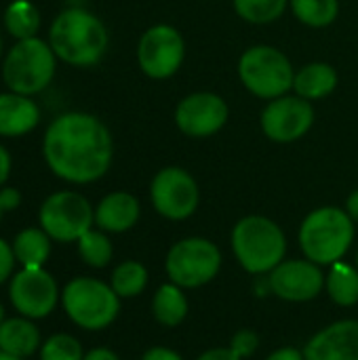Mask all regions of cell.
<instances>
[{"mask_svg": "<svg viewBox=\"0 0 358 360\" xmlns=\"http://www.w3.org/2000/svg\"><path fill=\"white\" fill-rule=\"evenodd\" d=\"M357 268H358V255H357Z\"/></svg>", "mask_w": 358, "mask_h": 360, "instance_id": "obj_43", "label": "cell"}, {"mask_svg": "<svg viewBox=\"0 0 358 360\" xmlns=\"http://www.w3.org/2000/svg\"><path fill=\"white\" fill-rule=\"evenodd\" d=\"M150 200L158 215L184 221L194 215L200 202L196 179L181 167H162L150 184Z\"/></svg>", "mask_w": 358, "mask_h": 360, "instance_id": "obj_11", "label": "cell"}, {"mask_svg": "<svg viewBox=\"0 0 358 360\" xmlns=\"http://www.w3.org/2000/svg\"><path fill=\"white\" fill-rule=\"evenodd\" d=\"M112 289L120 300L137 297L148 285V270L139 262H122L112 272Z\"/></svg>", "mask_w": 358, "mask_h": 360, "instance_id": "obj_27", "label": "cell"}, {"mask_svg": "<svg viewBox=\"0 0 358 360\" xmlns=\"http://www.w3.org/2000/svg\"><path fill=\"white\" fill-rule=\"evenodd\" d=\"M2 213H4V211H2V207H0V219H2Z\"/></svg>", "mask_w": 358, "mask_h": 360, "instance_id": "obj_42", "label": "cell"}, {"mask_svg": "<svg viewBox=\"0 0 358 360\" xmlns=\"http://www.w3.org/2000/svg\"><path fill=\"white\" fill-rule=\"evenodd\" d=\"M152 314H154V319L162 327H177V325H181L184 319L188 316V300H186L181 287H177L175 283L162 285L154 293Z\"/></svg>", "mask_w": 358, "mask_h": 360, "instance_id": "obj_22", "label": "cell"}, {"mask_svg": "<svg viewBox=\"0 0 358 360\" xmlns=\"http://www.w3.org/2000/svg\"><path fill=\"white\" fill-rule=\"evenodd\" d=\"M175 127L190 139H207L217 135L228 118L230 108L226 99L213 91H196L181 97L173 112Z\"/></svg>", "mask_w": 358, "mask_h": 360, "instance_id": "obj_13", "label": "cell"}, {"mask_svg": "<svg viewBox=\"0 0 358 360\" xmlns=\"http://www.w3.org/2000/svg\"><path fill=\"white\" fill-rule=\"evenodd\" d=\"M325 289L338 306L350 308L358 304V268L335 262L325 276Z\"/></svg>", "mask_w": 358, "mask_h": 360, "instance_id": "obj_23", "label": "cell"}, {"mask_svg": "<svg viewBox=\"0 0 358 360\" xmlns=\"http://www.w3.org/2000/svg\"><path fill=\"white\" fill-rule=\"evenodd\" d=\"M78 255L80 259L91 266V268H106L112 262L114 249H112V240L108 238V232L103 230H89L87 234H82L78 238Z\"/></svg>", "mask_w": 358, "mask_h": 360, "instance_id": "obj_28", "label": "cell"}, {"mask_svg": "<svg viewBox=\"0 0 358 360\" xmlns=\"http://www.w3.org/2000/svg\"><path fill=\"white\" fill-rule=\"evenodd\" d=\"M46 40L59 61L72 68H91L103 59L110 34L95 13L70 6L53 19Z\"/></svg>", "mask_w": 358, "mask_h": 360, "instance_id": "obj_2", "label": "cell"}, {"mask_svg": "<svg viewBox=\"0 0 358 360\" xmlns=\"http://www.w3.org/2000/svg\"><path fill=\"white\" fill-rule=\"evenodd\" d=\"M42 346V338L32 319L13 316L4 319L0 325V350L19 359L36 354Z\"/></svg>", "mask_w": 358, "mask_h": 360, "instance_id": "obj_20", "label": "cell"}, {"mask_svg": "<svg viewBox=\"0 0 358 360\" xmlns=\"http://www.w3.org/2000/svg\"><path fill=\"white\" fill-rule=\"evenodd\" d=\"M238 80L257 99L272 101L293 91L291 59L272 44H253L238 57Z\"/></svg>", "mask_w": 358, "mask_h": 360, "instance_id": "obj_6", "label": "cell"}, {"mask_svg": "<svg viewBox=\"0 0 358 360\" xmlns=\"http://www.w3.org/2000/svg\"><path fill=\"white\" fill-rule=\"evenodd\" d=\"M0 360H25V359L13 356V354H8V352H2V350H0Z\"/></svg>", "mask_w": 358, "mask_h": 360, "instance_id": "obj_39", "label": "cell"}, {"mask_svg": "<svg viewBox=\"0 0 358 360\" xmlns=\"http://www.w3.org/2000/svg\"><path fill=\"white\" fill-rule=\"evenodd\" d=\"M141 215L139 200L131 192H110L95 207V226L108 234L129 232Z\"/></svg>", "mask_w": 358, "mask_h": 360, "instance_id": "obj_17", "label": "cell"}, {"mask_svg": "<svg viewBox=\"0 0 358 360\" xmlns=\"http://www.w3.org/2000/svg\"><path fill=\"white\" fill-rule=\"evenodd\" d=\"M306 360H358V321H338L319 331L304 350Z\"/></svg>", "mask_w": 358, "mask_h": 360, "instance_id": "obj_16", "label": "cell"}, {"mask_svg": "<svg viewBox=\"0 0 358 360\" xmlns=\"http://www.w3.org/2000/svg\"><path fill=\"white\" fill-rule=\"evenodd\" d=\"M196 360H243L238 354L232 352V348H213L200 354Z\"/></svg>", "mask_w": 358, "mask_h": 360, "instance_id": "obj_35", "label": "cell"}, {"mask_svg": "<svg viewBox=\"0 0 358 360\" xmlns=\"http://www.w3.org/2000/svg\"><path fill=\"white\" fill-rule=\"evenodd\" d=\"M40 360H82L84 352L80 342L68 333H55L40 346Z\"/></svg>", "mask_w": 358, "mask_h": 360, "instance_id": "obj_29", "label": "cell"}, {"mask_svg": "<svg viewBox=\"0 0 358 360\" xmlns=\"http://www.w3.org/2000/svg\"><path fill=\"white\" fill-rule=\"evenodd\" d=\"M11 247L21 268H44L51 255V236L40 226L25 228L13 238Z\"/></svg>", "mask_w": 358, "mask_h": 360, "instance_id": "obj_21", "label": "cell"}, {"mask_svg": "<svg viewBox=\"0 0 358 360\" xmlns=\"http://www.w3.org/2000/svg\"><path fill=\"white\" fill-rule=\"evenodd\" d=\"M232 251L249 274H268L285 262L287 238L276 221L264 215H247L232 230Z\"/></svg>", "mask_w": 358, "mask_h": 360, "instance_id": "obj_4", "label": "cell"}, {"mask_svg": "<svg viewBox=\"0 0 358 360\" xmlns=\"http://www.w3.org/2000/svg\"><path fill=\"white\" fill-rule=\"evenodd\" d=\"M61 306L76 327L101 331L116 321L120 312V297L114 293L112 285L91 276H78L63 287Z\"/></svg>", "mask_w": 358, "mask_h": 360, "instance_id": "obj_7", "label": "cell"}, {"mask_svg": "<svg viewBox=\"0 0 358 360\" xmlns=\"http://www.w3.org/2000/svg\"><path fill=\"white\" fill-rule=\"evenodd\" d=\"M266 360H306L304 352L295 350V348H281L276 352H272Z\"/></svg>", "mask_w": 358, "mask_h": 360, "instance_id": "obj_36", "label": "cell"}, {"mask_svg": "<svg viewBox=\"0 0 358 360\" xmlns=\"http://www.w3.org/2000/svg\"><path fill=\"white\" fill-rule=\"evenodd\" d=\"M314 105L300 95H283L266 103L260 114L262 133L274 143H293L306 137L314 124Z\"/></svg>", "mask_w": 358, "mask_h": 360, "instance_id": "obj_12", "label": "cell"}, {"mask_svg": "<svg viewBox=\"0 0 358 360\" xmlns=\"http://www.w3.org/2000/svg\"><path fill=\"white\" fill-rule=\"evenodd\" d=\"M293 17L314 30L331 25L340 15V0H289Z\"/></svg>", "mask_w": 358, "mask_h": 360, "instance_id": "obj_25", "label": "cell"}, {"mask_svg": "<svg viewBox=\"0 0 358 360\" xmlns=\"http://www.w3.org/2000/svg\"><path fill=\"white\" fill-rule=\"evenodd\" d=\"M40 124L38 103L21 93H0V137H23Z\"/></svg>", "mask_w": 358, "mask_h": 360, "instance_id": "obj_18", "label": "cell"}, {"mask_svg": "<svg viewBox=\"0 0 358 360\" xmlns=\"http://www.w3.org/2000/svg\"><path fill=\"white\" fill-rule=\"evenodd\" d=\"M234 13L253 25L279 21L289 8V0H232Z\"/></svg>", "mask_w": 358, "mask_h": 360, "instance_id": "obj_26", "label": "cell"}, {"mask_svg": "<svg viewBox=\"0 0 358 360\" xmlns=\"http://www.w3.org/2000/svg\"><path fill=\"white\" fill-rule=\"evenodd\" d=\"M57 61L49 40L40 36L17 40L2 61V80L8 91L34 97L53 82Z\"/></svg>", "mask_w": 358, "mask_h": 360, "instance_id": "obj_5", "label": "cell"}, {"mask_svg": "<svg viewBox=\"0 0 358 360\" xmlns=\"http://www.w3.org/2000/svg\"><path fill=\"white\" fill-rule=\"evenodd\" d=\"M4 27L15 40L38 36L40 11L32 0H13L4 11Z\"/></svg>", "mask_w": 358, "mask_h": 360, "instance_id": "obj_24", "label": "cell"}, {"mask_svg": "<svg viewBox=\"0 0 358 360\" xmlns=\"http://www.w3.org/2000/svg\"><path fill=\"white\" fill-rule=\"evenodd\" d=\"M42 156L51 173L68 184L84 186L101 179L114 160V139L101 118L89 112L55 116L42 139Z\"/></svg>", "mask_w": 358, "mask_h": 360, "instance_id": "obj_1", "label": "cell"}, {"mask_svg": "<svg viewBox=\"0 0 358 360\" xmlns=\"http://www.w3.org/2000/svg\"><path fill=\"white\" fill-rule=\"evenodd\" d=\"M222 268V253L217 245L207 238L192 236L175 243L165 262V270L181 289H196L211 283Z\"/></svg>", "mask_w": 358, "mask_h": 360, "instance_id": "obj_9", "label": "cell"}, {"mask_svg": "<svg viewBox=\"0 0 358 360\" xmlns=\"http://www.w3.org/2000/svg\"><path fill=\"white\" fill-rule=\"evenodd\" d=\"M346 213L350 215V219L358 224V190H354L350 196H348V200H346Z\"/></svg>", "mask_w": 358, "mask_h": 360, "instance_id": "obj_38", "label": "cell"}, {"mask_svg": "<svg viewBox=\"0 0 358 360\" xmlns=\"http://www.w3.org/2000/svg\"><path fill=\"white\" fill-rule=\"evenodd\" d=\"M2 321H4V308H2V304H0V325H2Z\"/></svg>", "mask_w": 358, "mask_h": 360, "instance_id": "obj_40", "label": "cell"}, {"mask_svg": "<svg viewBox=\"0 0 358 360\" xmlns=\"http://www.w3.org/2000/svg\"><path fill=\"white\" fill-rule=\"evenodd\" d=\"M257 346H260V338H257L253 331H249V329L238 331V333L232 338V342H230L232 352H234V354H238L241 359L251 356V354L257 350Z\"/></svg>", "mask_w": 358, "mask_h": 360, "instance_id": "obj_30", "label": "cell"}, {"mask_svg": "<svg viewBox=\"0 0 358 360\" xmlns=\"http://www.w3.org/2000/svg\"><path fill=\"white\" fill-rule=\"evenodd\" d=\"M8 297L19 316L38 321L55 310L61 295L55 278L44 268H21L11 278Z\"/></svg>", "mask_w": 358, "mask_h": 360, "instance_id": "obj_14", "label": "cell"}, {"mask_svg": "<svg viewBox=\"0 0 358 360\" xmlns=\"http://www.w3.org/2000/svg\"><path fill=\"white\" fill-rule=\"evenodd\" d=\"M15 264H17V259L13 255V247L4 238H0V285L11 278Z\"/></svg>", "mask_w": 358, "mask_h": 360, "instance_id": "obj_31", "label": "cell"}, {"mask_svg": "<svg viewBox=\"0 0 358 360\" xmlns=\"http://www.w3.org/2000/svg\"><path fill=\"white\" fill-rule=\"evenodd\" d=\"M21 205V192L11 186L0 188V207L2 211H15Z\"/></svg>", "mask_w": 358, "mask_h": 360, "instance_id": "obj_32", "label": "cell"}, {"mask_svg": "<svg viewBox=\"0 0 358 360\" xmlns=\"http://www.w3.org/2000/svg\"><path fill=\"white\" fill-rule=\"evenodd\" d=\"M11 169H13L11 152L0 143V188L8 181V177H11Z\"/></svg>", "mask_w": 358, "mask_h": 360, "instance_id": "obj_33", "label": "cell"}, {"mask_svg": "<svg viewBox=\"0 0 358 360\" xmlns=\"http://www.w3.org/2000/svg\"><path fill=\"white\" fill-rule=\"evenodd\" d=\"M300 247L306 259L319 266H333L354 243V221L340 207H321L306 215L300 226Z\"/></svg>", "mask_w": 358, "mask_h": 360, "instance_id": "obj_3", "label": "cell"}, {"mask_svg": "<svg viewBox=\"0 0 358 360\" xmlns=\"http://www.w3.org/2000/svg\"><path fill=\"white\" fill-rule=\"evenodd\" d=\"M38 224L51 240L78 243V238L95 226V209L74 190L53 192L40 205Z\"/></svg>", "mask_w": 358, "mask_h": 360, "instance_id": "obj_8", "label": "cell"}, {"mask_svg": "<svg viewBox=\"0 0 358 360\" xmlns=\"http://www.w3.org/2000/svg\"><path fill=\"white\" fill-rule=\"evenodd\" d=\"M323 270L310 259L281 262L270 272V289L285 302H310L323 291Z\"/></svg>", "mask_w": 358, "mask_h": 360, "instance_id": "obj_15", "label": "cell"}, {"mask_svg": "<svg viewBox=\"0 0 358 360\" xmlns=\"http://www.w3.org/2000/svg\"><path fill=\"white\" fill-rule=\"evenodd\" d=\"M186 59V40L171 23L150 25L137 42L139 70L152 80H167L179 72Z\"/></svg>", "mask_w": 358, "mask_h": 360, "instance_id": "obj_10", "label": "cell"}, {"mask_svg": "<svg viewBox=\"0 0 358 360\" xmlns=\"http://www.w3.org/2000/svg\"><path fill=\"white\" fill-rule=\"evenodd\" d=\"M340 84L338 70L327 61H312L295 70L293 93L308 101H321L329 97Z\"/></svg>", "mask_w": 358, "mask_h": 360, "instance_id": "obj_19", "label": "cell"}, {"mask_svg": "<svg viewBox=\"0 0 358 360\" xmlns=\"http://www.w3.org/2000/svg\"><path fill=\"white\" fill-rule=\"evenodd\" d=\"M0 59H2V36H0Z\"/></svg>", "mask_w": 358, "mask_h": 360, "instance_id": "obj_41", "label": "cell"}, {"mask_svg": "<svg viewBox=\"0 0 358 360\" xmlns=\"http://www.w3.org/2000/svg\"><path fill=\"white\" fill-rule=\"evenodd\" d=\"M82 360H120V359L116 356V352H112V350H108V348H95V350H91V352H87Z\"/></svg>", "mask_w": 358, "mask_h": 360, "instance_id": "obj_37", "label": "cell"}, {"mask_svg": "<svg viewBox=\"0 0 358 360\" xmlns=\"http://www.w3.org/2000/svg\"><path fill=\"white\" fill-rule=\"evenodd\" d=\"M141 360H184L175 350H169V348H160V346H156V348H150Z\"/></svg>", "mask_w": 358, "mask_h": 360, "instance_id": "obj_34", "label": "cell"}]
</instances>
